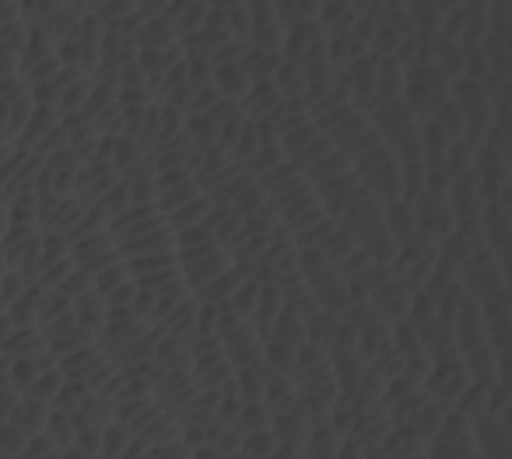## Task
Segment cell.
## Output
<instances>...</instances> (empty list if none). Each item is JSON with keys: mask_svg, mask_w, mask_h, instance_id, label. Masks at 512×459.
I'll return each mask as SVG.
<instances>
[{"mask_svg": "<svg viewBox=\"0 0 512 459\" xmlns=\"http://www.w3.org/2000/svg\"><path fill=\"white\" fill-rule=\"evenodd\" d=\"M46 414H50V410L36 407V403H29V400H18V407H15V414H11V421H8V424L18 431V435L25 438V442H32V438L43 435Z\"/></svg>", "mask_w": 512, "mask_h": 459, "instance_id": "obj_10", "label": "cell"}, {"mask_svg": "<svg viewBox=\"0 0 512 459\" xmlns=\"http://www.w3.org/2000/svg\"><path fill=\"white\" fill-rule=\"evenodd\" d=\"M278 64H281L278 53L253 50V46H246V50H242V57H239L242 74H246V78L253 81V85H260V81H271L274 71H278Z\"/></svg>", "mask_w": 512, "mask_h": 459, "instance_id": "obj_9", "label": "cell"}, {"mask_svg": "<svg viewBox=\"0 0 512 459\" xmlns=\"http://www.w3.org/2000/svg\"><path fill=\"white\" fill-rule=\"evenodd\" d=\"M8 197H0V242H4V235H8Z\"/></svg>", "mask_w": 512, "mask_h": 459, "instance_id": "obj_14", "label": "cell"}, {"mask_svg": "<svg viewBox=\"0 0 512 459\" xmlns=\"http://www.w3.org/2000/svg\"><path fill=\"white\" fill-rule=\"evenodd\" d=\"M383 228H386V235L393 239V246H414V242H421L418 239V225H414V211H411V204H390V207H383Z\"/></svg>", "mask_w": 512, "mask_h": 459, "instance_id": "obj_6", "label": "cell"}, {"mask_svg": "<svg viewBox=\"0 0 512 459\" xmlns=\"http://www.w3.org/2000/svg\"><path fill=\"white\" fill-rule=\"evenodd\" d=\"M18 400H22V396H18L15 389H4V393H0V424L11 421V414H15V407H18Z\"/></svg>", "mask_w": 512, "mask_h": 459, "instance_id": "obj_13", "label": "cell"}, {"mask_svg": "<svg viewBox=\"0 0 512 459\" xmlns=\"http://www.w3.org/2000/svg\"><path fill=\"white\" fill-rule=\"evenodd\" d=\"M225 11V36L228 43L246 46L249 36H253V22H249V4H221Z\"/></svg>", "mask_w": 512, "mask_h": 459, "instance_id": "obj_11", "label": "cell"}, {"mask_svg": "<svg viewBox=\"0 0 512 459\" xmlns=\"http://www.w3.org/2000/svg\"><path fill=\"white\" fill-rule=\"evenodd\" d=\"M411 298H414V291L407 288L404 281H386L383 288L376 291V295H369V312H372V319H379V323H386V326H400V323H407V312H411Z\"/></svg>", "mask_w": 512, "mask_h": 459, "instance_id": "obj_3", "label": "cell"}, {"mask_svg": "<svg viewBox=\"0 0 512 459\" xmlns=\"http://www.w3.org/2000/svg\"><path fill=\"white\" fill-rule=\"evenodd\" d=\"M449 148H453V137L442 134L435 123H421V162H425L428 169H442Z\"/></svg>", "mask_w": 512, "mask_h": 459, "instance_id": "obj_8", "label": "cell"}, {"mask_svg": "<svg viewBox=\"0 0 512 459\" xmlns=\"http://www.w3.org/2000/svg\"><path fill=\"white\" fill-rule=\"evenodd\" d=\"M249 88H253V81L242 74L239 64H228V67H214L211 74V92L218 95L221 102H232V106H242L249 95Z\"/></svg>", "mask_w": 512, "mask_h": 459, "instance_id": "obj_5", "label": "cell"}, {"mask_svg": "<svg viewBox=\"0 0 512 459\" xmlns=\"http://www.w3.org/2000/svg\"><path fill=\"white\" fill-rule=\"evenodd\" d=\"M467 386H470V375L463 368V361L456 358V361H442V365H428L421 393H425V400H432L435 407H442L449 414L456 407V400L467 393Z\"/></svg>", "mask_w": 512, "mask_h": 459, "instance_id": "obj_2", "label": "cell"}, {"mask_svg": "<svg viewBox=\"0 0 512 459\" xmlns=\"http://www.w3.org/2000/svg\"><path fill=\"white\" fill-rule=\"evenodd\" d=\"M228 267H232V253H225V249H214V253L193 256V260H179V281H183V288L193 295V291L207 288L214 277L225 274Z\"/></svg>", "mask_w": 512, "mask_h": 459, "instance_id": "obj_4", "label": "cell"}, {"mask_svg": "<svg viewBox=\"0 0 512 459\" xmlns=\"http://www.w3.org/2000/svg\"><path fill=\"white\" fill-rule=\"evenodd\" d=\"M456 284L463 288V295L470 302L484 305L495 298H509V281H505V260L488 249L474 253L460 270H456Z\"/></svg>", "mask_w": 512, "mask_h": 459, "instance_id": "obj_1", "label": "cell"}, {"mask_svg": "<svg viewBox=\"0 0 512 459\" xmlns=\"http://www.w3.org/2000/svg\"><path fill=\"white\" fill-rule=\"evenodd\" d=\"M0 263H4V249H0Z\"/></svg>", "mask_w": 512, "mask_h": 459, "instance_id": "obj_15", "label": "cell"}, {"mask_svg": "<svg viewBox=\"0 0 512 459\" xmlns=\"http://www.w3.org/2000/svg\"><path fill=\"white\" fill-rule=\"evenodd\" d=\"M344 172H351V162H348V155L344 151H337V148H330L327 155H320L313 165H309L306 172H302V179H306L309 186H323V183H330V179H337V176H344Z\"/></svg>", "mask_w": 512, "mask_h": 459, "instance_id": "obj_7", "label": "cell"}, {"mask_svg": "<svg viewBox=\"0 0 512 459\" xmlns=\"http://www.w3.org/2000/svg\"><path fill=\"white\" fill-rule=\"evenodd\" d=\"M130 281V274H127V267H123V260H116L113 267H106V270H99V274L92 277V291L95 295L102 298V302H106L109 295H113V291H120L123 284Z\"/></svg>", "mask_w": 512, "mask_h": 459, "instance_id": "obj_12", "label": "cell"}]
</instances>
